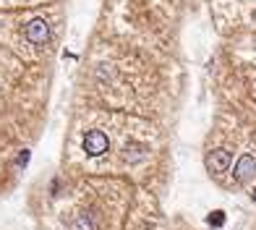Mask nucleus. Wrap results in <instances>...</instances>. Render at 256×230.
Returning <instances> with one entry per match:
<instances>
[{"mask_svg": "<svg viewBox=\"0 0 256 230\" xmlns=\"http://www.w3.org/2000/svg\"><path fill=\"white\" fill-rule=\"evenodd\" d=\"M108 146H110V142H108V136H104L102 131H89L84 136V149H86V154H92V157L108 152Z\"/></svg>", "mask_w": 256, "mask_h": 230, "instance_id": "nucleus-1", "label": "nucleus"}, {"mask_svg": "<svg viewBox=\"0 0 256 230\" xmlns=\"http://www.w3.org/2000/svg\"><path fill=\"white\" fill-rule=\"evenodd\" d=\"M24 34H26V40L32 44H44V42H48V37H50V29H48V24H44L42 18H34V21H29V24H26Z\"/></svg>", "mask_w": 256, "mask_h": 230, "instance_id": "nucleus-2", "label": "nucleus"}, {"mask_svg": "<svg viewBox=\"0 0 256 230\" xmlns=\"http://www.w3.org/2000/svg\"><path fill=\"white\" fill-rule=\"evenodd\" d=\"M256 176V160L251 154H243L236 165V180L238 183H248L251 178Z\"/></svg>", "mask_w": 256, "mask_h": 230, "instance_id": "nucleus-3", "label": "nucleus"}, {"mask_svg": "<svg viewBox=\"0 0 256 230\" xmlns=\"http://www.w3.org/2000/svg\"><path fill=\"white\" fill-rule=\"evenodd\" d=\"M230 152L228 149H212V154L206 157V168L214 170V172H225L230 168Z\"/></svg>", "mask_w": 256, "mask_h": 230, "instance_id": "nucleus-4", "label": "nucleus"}, {"mask_svg": "<svg viewBox=\"0 0 256 230\" xmlns=\"http://www.w3.org/2000/svg\"><path fill=\"white\" fill-rule=\"evenodd\" d=\"M71 230H94V225H92V220L86 214H76L71 220Z\"/></svg>", "mask_w": 256, "mask_h": 230, "instance_id": "nucleus-5", "label": "nucleus"}, {"mask_svg": "<svg viewBox=\"0 0 256 230\" xmlns=\"http://www.w3.org/2000/svg\"><path fill=\"white\" fill-rule=\"evenodd\" d=\"M209 222H212V225H222V222H225V214H222V212H217L214 217H209Z\"/></svg>", "mask_w": 256, "mask_h": 230, "instance_id": "nucleus-6", "label": "nucleus"}]
</instances>
